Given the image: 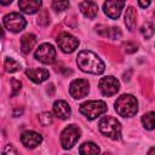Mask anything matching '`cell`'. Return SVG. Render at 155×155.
Masks as SVG:
<instances>
[{
	"mask_svg": "<svg viewBox=\"0 0 155 155\" xmlns=\"http://www.w3.org/2000/svg\"><path fill=\"white\" fill-rule=\"evenodd\" d=\"M136 18H137V13H136V10L130 6L127 7L126 12H125V24L127 27L128 30H134L136 28Z\"/></svg>",
	"mask_w": 155,
	"mask_h": 155,
	"instance_id": "cell-20",
	"label": "cell"
},
{
	"mask_svg": "<svg viewBox=\"0 0 155 155\" xmlns=\"http://www.w3.org/2000/svg\"><path fill=\"white\" fill-rule=\"evenodd\" d=\"M76 64L80 68V70L94 75L102 74L105 69L103 61L90 50H82L79 52L76 57Z\"/></svg>",
	"mask_w": 155,
	"mask_h": 155,
	"instance_id": "cell-1",
	"label": "cell"
},
{
	"mask_svg": "<svg viewBox=\"0 0 155 155\" xmlns=\"http://www.w3.org/2000/svg\"><path fill=\"white\" fill-rule=\"evenodd\" d=\"M25 75L35 84H41L44 82L45 80L48 79L50 76V73L47 69H44V68H33V69H28L25 71Z\"/></svg>",
	"mask_w": 155,
	"mask_h": 155,
	"instance_id": "cell-13",
	"label": "cell"
},
{
	"mask_svg": "<svg viewBox=\"0 0 155 155\" xmlns=\"http://www.w3.org/2000/svg\"><path fill=\"white\" fill-rule=\"evenodd\" d=\"M98 86H99V90L102 92L103 96H107V97H110L113 94H115L119 88H120V82L116 78L109 75V76H104L99 80L98 82Z\"/></svg>",
	"mask_w": 155,
	"mask_h": 155,
	"instance_id": "cell-8",
	"label": "cell"
},
{
	"mask_svg": "<svg viewBox=\"0 0 155 155\" xmlns=\"http://www.w3.org/2000/svg\"><path fill=\"white\" fill-rule=\"evenodd\" d=\"M88 91H90V84L85 79H75L69 85V93L75 99L86 97Z\"/></svg>",
	"mask_w": 155,
	"mask_h": 155,
	"instance_id": "cell-9",
	"label": "cell"
},
{
	"mask_svg": "<svg viewBox=\"0 0 155 155\" xmlns=\"http://www.w3.org/2000/svg\"><path fill=\"white\" fill-rule=\"evenodd\" d=\"M2 155H19V154H18V151L15 149L13 145L7 144V145L2 149Z\"/></svg>",
	"mask_w": 155,
	"mask_h": 155,
	"instance_id": "cell-27",
	"label": "cell"
},
{
	"mask_svg": "<svg viewBox=\"0 0 155 155\" xmlns=\"http://www.w3.org/2000/svg\"><path fill=\"white\" fill-rule=\"evenodd\" d=\"M39 121L42 126H48L52 124V114L50 111H45V113H41L39 115Z\"/></svg>",
	"mask_w": 155,
	"mask_h": 155,
	"instance_id": "cell-24",
	"label": "cell"
},
{
	"mask_svg": "<svg viewBox=\"0 0 155 155\" xmlns=\"http://www.w3.org/2000/svg\"><path fill=\"white\" fill-rule=\"evenodd\" d=\"M57 44L64 53H71L78 48L79 40L69 33H61L57 38Z\"/></svg>",
	"mask_w": 155,
	"mask_h": 155,
	"instance_id": "cell-10",
	"label": "cell"
},
{
	"mask_svg": "<svg viewBox=\"0 0 155 155\" xmlns=\"http://www.w3.org/2000/svg\"><path fill=\"white\" fill-rule=\"evenodd\" d=\"M11 86H12V91H11V96H16L18 92H19V90H21V86H22V84H21V81H18L17 79H12L11 80Z\"/></svg>",
	"mask_w": 155,
	"mask_h": 155,
	"instance_id": "cell-26",
	"label": "cell"
},
{
	"mask_svg": "<svg viewBox=\"0 0 155 155\" xmlns=\"http://www.w3.org/2000/svg\"><path fill=\"white\" fill-rule=\"evenodd\" d=\"M138 4H139V6H142V7H147V6L150 5V1H138Z\"/></svg>",
	"mask_w": 155,
	"mask_h": 155,
	"instance_id": "cell-29",
	"label": "cell"
},
{
	"mask_svg": "<svg viewBox=\"0 0 155 155\" xmlns=\"http://www.w3.org/2000/svg\"><path fill=\"white\" fill-rule=\"evenodd\" d=\"M41 4L42 2L40 0H21V1H18L19 8L27 15H33V13L38 12Z\"/></svg>",
	"mask_w": 155,
	"mask_h": 155,
	"instance_id": "cell-16",
	"label": "cell"
},
{
	"mask_svg": "<svg viewBox=\"0 0 155 155\" xmlns=\"http://www.w3.org/2000/svg\"><path fill=\"white\" fill-rule=\"evenodd\" d=\"M5 68L8 73H15V71H18L21 69V64L15 61L13 58H6L5 59Z\"/></svg>",
	"mask_w": 155,
	"mask_h": 155,
	"instance_id": "cell-23",
	"label": "cell"
},
{
	"mask_svg": "<svg viewBox=\"0 0 155 155\" xmlns=\"http://www.w3.org/2000/svg\"><path fill=\"white\" fill-rule=\"evenodd\" d=\"M79 110L88 120H94L99 115L104 114L108 110V107L103 101H87L80 105Z\"/></svg>",
	"mask_w": 155,
	"mask_h": 155,
	"instance_id": "cell-4",
	"label": "cell"
},
{
	"mask_svg": "<svg viewBox=\"0 0 155 155\" xmlns=\"http://www.w3.org/2000/svg\"><path fill=\"white\" fill-rule=\"evenodd\" d=\"M98 34L104 36V38H108V39H111V40H116V39H120L122 36V33L119 28H115V27H103V25H99L96 28Z\"/></svg>",
	"mask_w": 155,
	"mask_h": 155,
	"instance_id": "cell-17",
	"label": "cell"
},
{
	"mask_svg": "<svg viewBox=\"0 0 155 155\" xmlns=\"http://www.w3.org/2000/svg\"><path fill=\"white\" fill-rule=\"evenodd\" d=\"M79 8L81 13L90 19H93L98 13V6L93 1H82L79 4Z\"/></svg>",
	"mask_w": 155,
	"mask_h": 155,
	"instance_id": "cell-15",
	"label": "cell"
},
{
	"mask_svg": "<svg viewBox=\"0 0 155 155\" xmlns=\"http://www.w3.org/2000/svg\"><path fill=\"white\" fill-rule=\"evenodd\" d=\"M115 110L124 117L134 116L138 111V101L132 94H122L115 102Z\"/></svg>",
	"mask_w": 155,
	"mask_h": 155,
	"instance_id": "cell-2",
	"label": "cell"
},
{
	"mask_svg": "<svg viewBox=\"0 0 155 155\" xmlns=\"http://www.w3.org/2000/svg\"><path fill=\"white\" fill-rule=\"evenodd\" d=\"M36 44V36L31 33H27L21 38V51L28 54Z\"/></svg>",
	"mask_w": 155,
	"mask_h": 155,
	"instance_id": "cell-18",
	"label": "cell"
},
{
	"mask_svg": "<svg viewBox=\"0 0 155 155\" xmlns=\"http://www.w3.org/2000/svg\"><path fill=\"white\" fill-rule=\"evenodd\" d=\"M52 7L57 12H61V11H64V10H67L69 7V2L68 1H53L52 2Z\"/></svg>",
	"mask_w": 155,
	"mask_h": 155,
	"instance_id": "cell-25",
	"label": "cell"
},
{
	"mask_svg": "<svg viewBox=\"0 0 155 155\" xmlns=\"http://www.w3.org/2000/svg\"><path fill=\"white\" fill-rule=\"evenodd\" d=\"M80 134H81V131L76 125L67 126L61 133V145L63 147V149L73 148L79 140Z\"/></svg>",
	"mask_w": 155,
	"mask_h": 155,
	"instance_id": "cell-6",
	"label": "cell"
},
{
	"mask_svg": "<svg viewBox=\"0 0 155 155\" xmlns=\"http://www.w3.org/2000/svg\"><path fill=\"white\" fill-rule=\"evenodd\" d=\"M53 114L58 119L65 120V119L70 117V114H71L70 105L65 101H56L53 103Z\"/></svg>",
	"mask_w": 155,
	"mask_h": 155,
	"instance_id": "cell-14",
	"label": "cell"
},
{
	"mask_svg": "<svg viewBox=\"0 0 155 155\" xmlns=\"http://www.w3.org/2000/svg\"><path fill=\"white\" fill-rule=\"evenodd\" d=\"M34 56L39 62L44 64H52L56 61V48L51 44L45 42L36 48Z\"/></svg>",
	"mask_w": 155,
	"mask_h": 155,
	"instance_id": "cell-7",
	"label": "cell"
},
{
	"mask_svg": "<svg viewBox=\"0 0 155 155\" xmlns=\"http://www.w3.org/2000/svg\"><path fill=\"white\" fill-rule=\"evenodd\" d=\"M142 124L147 130L155 128V111H149L142 116Z\"/></svg>",
	"mask_w": 155,
	"mask_h": 155,
	"instance_id": "cell-21",
	"label": "cell"
},
{
	"mask_svg": "<svg viewBox=\"0 0 155 155\" xmlns=\"http://www.w3.org/2000/svg\"><path fill=\"white\" fill-rule=\"evenodd\" d=\"M80 155H98L101 153L99 147L93 142H85L79 148Z\"/></svg>",
	"mask_w": 155,
	"mask_h": 155,
	"instance_id": "cell-19",
	"label": "cell"
},
{
	"mask_svg": "<svg viewBox=\"0 0 155 155\" xmlns=\"http://www.w3.org/2000/svg\"><path fill=\"white\" fill-rule=\"evenodd\" d=\"M125 6V1H105L103 4V10H104V13L111 18V19H117L120 13H121V10L124 8Z\"/></svg>",
	"mask_w": 155,
	"mask_h": 155,
	"instance_id": "cell-12",
	"label": "cell"
},
{
	"mask_svg": "<svg viewBox=\"0 0 155 155\" xmlns=\"http://www.w3.org/2000/svg\"><path fill=\"white\" fill-rule=\"evenodd\" d=\"M154 33H155V28H154L153 23H150V22H145L140 27V34L145 39H150L154 35Z\"/></svg>",
	"mask_w": 155,
	"mask_h": 155,
	"instance_id": "cell-22",
	"label": "cell"
},
{
	"mask_svg": "<svg viewBox=\"0 0 155 155\" xmlns=\"http://www.w3.org/2000/svg\"><path fill=\"white\" fill-rule=\"evenodd\" d=\"M98 128L104 136H107L114 140L120 139V137H121V125L113 116H104L99 121Z\"/></svg>",
	"mask_w": 155,
	"mask_h": 155,
	"instance_id": "cell-3",
	"label": "cell"
},
{
	"mask_svg": "<svg viewBox=\"0 0 155 155\" xmlns=\"http://www.w3.org/2000/svg\"><path fill=\"white\" fill-rule=\"evenodd\" d=\"M2 24L7 30H10L12 33H19L25 28L27 21L21 13L11 12V13H7L4 16Z\"/></svg>",
	"mask_w": 155,
	"mask_h": 155,
	"instance_id": "cell-5",
	"label": "cell"
},
{
	"mask_svg": "<svg viewBox=\"0 0 155 155\" xmlns=\"http://www.w3.org/2000/svg\"><path fill=\"white\" fill-rule=\"evenodd\" d=\"M42 142V136L35 131L27 130L21 134V143L27 148H35Z\"/></svg>",
	"mask_w": 155,
	"mask_h": 155,
	"instance_id": "cell-11",
	"label": "cell"
},
{
	"mask_svg": "<svg viewBox=\"0 0 155 155\" xmlns=\"http://www.w3.org/2000/svg\"><path fill=\"white\" fill-rule=\"evenodd\" d=\"M124 46H125V51H126L127 53H132V52L137 51V46H136L133 42H126Z\"/></svg>",
	"mask_w": 155,
	"mask_h": 155,
	"instance_id": "cell-28",
	"label": "cell"
},
{
	"mask_svg": "<svg viewBox=\"0 0 155 155\" xmlns=\"http://www.w3.org/2000/svg\"><path fill=\"white\" fill-rule=\"evenodd\" d=\"M148 155H155V148H151V149L148 151Z\"/></svg>",
	"mask_w": 155,
	"mask_h": 155,
	"instance_id": "cell-30",
	"label": "cell"
}]
</instances>
